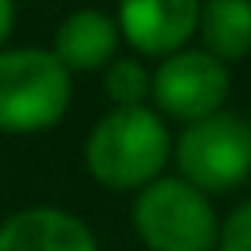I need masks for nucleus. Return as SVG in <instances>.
Here are the masks:
<instances>
[{
    "mask_svg": "<svg viewBox=\"0 0 251 251\" xmlns=\"http://www.w3.org/2000/svg\"><path fill=\"white\" fill-rule=\"evenodd\" d=\"M15 33V0H0V52L11 45Z\"/></svg>",
    "mask_w": 251,
    "mask_h": 251,
    "instance_id": "obj_12",
    "label": "nucleus"
},
{
    "mask_svg": "<svg viewBox=\"0 0 251 251\" xmlns=\"http://www.w3.org/2000/svg\"><path fill=\"white\" fill-rule=\"evenodd\" d=\"M74 100V74L52 48H4L0 52V133L33 137L67 118Z\"/></svg>",
    "mask_w": 251,
    "mask_h": 251,
    "instance_id": "obj_2",
    "label": "nucleus"
},
{
    "mask_svg": "<svg viewBox=\"0 0 251 251\" xmlns=\"http://www.w3.org/2000/svg\"><path fill=\"white\" fill-rule=\"evenodd\" d=\"M218 251H251V200L236 203L233 211L222 218Z\"/></svg>",
    "mask_w": 251,
    "mask_h": 251,
    "instance_id": "obj_11",
    "label": "nucleus"
},
{
    "mask_svg": "<svg viewBox=\"0 0 251 251\" xmlns=\"http://www.w3.org/2000/svg\"><path fill=\"white\" fill-rule=\"evenodd\" d=\"M233 78L222 59L203 48H181V52L159 59L151 71V100L163 118L188 126L226 107Z\"/></svg>",
    "mask_w": 251,
    "mask_h": 251,
    "instance_id": "obj_5",
    "label": "nucleus"
},
{
    "mask_svg": "<svg viewBox=\"0 0 251 251\" xmlns=\"http://www.w3.org/2000/svg\"><path fill=\"white\" fill-rule=\"evenodd\" d=\"M222 218L185 177H159L133 196V233L148 251H218Z\"/></svg>",
    "mask_w": 251,
    "mask_h": 251,
    "instance_id": "obj_3",
    "label": "nucleus"
},
{
    "mask_svg": "<svg viewBox=\"0 0 251 251\" xmlns=\"http://www.w3.org/2000/svg\"><path fill=\"white\" fill-rule=\"evenodd\" d=\"M174 159V137L155 107H111L89 129L81 163L89 177L107 192H141L163 177Z\"/></svg>",
    "mask_w": 251,
    "mask_h": 251,
    "instance_id": "obj_1",
    "label": "nucleus"
},
{
    "mask_svg": "<svg viewBox=\"0 0 251 251\" xmlns=\"http://www.w3.org/2000/svg\"><path fill=\"white\" fill-rule=\"evenodd\" d=\"M174 163L177 177L207 196L236 192L251 177V122L226 107L188 122L174 137Z\"/></svg>",
    "mask_w": 251,
    "mask_h": 251,
    "instance_id": "obj_4",
    "label": "nucleus"
},
{
    "mask_svg": "<svg viewBox=\"0 0 251 251\" xmlns=\"http://www.w3.org/2000/svg\"><path fill=\"white\" fill-rule=\"evenodd\" d=\"M118 45H122L118 19L100 11V8L71 11L52 33V55L71 74L107 71L111 63L118 59Z\"/></svg>",
    "mask_w": 251,
    "mask_h": 251,
    "instance_id": "obj_8",
    "label": "nucleus"
},
{
    "mask_svg": "<svg viewBox=\"0 0 251 251\" xmlns=\"http://www.w3.org/2000/svg\"><path fill=\"white\" fill-rule=\"evenodd\" d=\"M200 48L226 67L251 55V0H203L196 26Z\"/></svg>",
    "mask_w": 251,
    "mask_h": 251,
    "instance_id": "obj_9",
    "label": "nucleus"
},
{
    "mask_svg": "<svg viewBox=\"0 0 251 251\" xmlns=\"http://www.w3.org/2000/svg\"><path fill=\"white\" fill-rule=\"evenodd\" d=\"M200 4L203 0H118L115 19L122 41L141 59H166L196 37Z\"/></svg>",
    "mask_w": 251,
    "mask_h": 251,
    "instance_id": "obj_6",
    "label": "nucleus"
},
{
    "mask_svg": "<svg viewBox=\"0 0 251 251\" xmlns=\"http://www.w3.org/2000/svg\"><path fill=\"white\" fill-rule=\"evenodd\" d=\"M0 251H100V240L74 211L37 203L0 222Z\"/></svg>",
    "mask_w": 251,
    "mask_h": 251,
    "instance_id": "obj_7",
    "label": "nucleus"
},
{
    "mask_svg": "<svg viewBox=\"0 0 251 251\" xmlns=\"http://www.w3.org/2000/svg\"><path fill=\"white\" fill-rule=\"evenodd\" d=\"M103 93L111 107H148L151 100V71L141 55H118L103 71Z\"/></svg>",
    "mask_w": 251,
    "mask_h": 251,
    "instance_id": "obj_10",
    "label": "nucleus"
}]
</instances>
